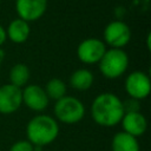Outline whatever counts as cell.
I'll list each match as a JSON object with an SVG mask.
<instances>
[{"mask_svg": "<svg viewBox=\"0 0 151 151\" xmlns=\"http://www.w3.org/2000/svg\"><path fill=\"white\" fill-rule=\"evenodd\" d=\"M122 125V131L138 138L143 136L147 129V120L146 117L140 112V111H131V112H125L120 123Z\"/></svg>", "mask_w": 151, "mask_h": 151, "instance_id": "obj_11", "label": "cell"}, {"mask_svg": "<svg viewBox=\"0 0 151 151\" xmlns=\"http://www.w3.org/2000/svg\"><path fill=\"white\" fill-rule=\"evenodd\" d=\"M107 47L99 38H86L77 46V57L80 63L85 65L98 64Z\"/></svg>", "mask_w": 151, "mask_h": 151, "instance_id": "obj_7", "label": "cell"}, {"mask_svg": "<svg viewBox=\"0 0 151 151\" xmlns=\"http://www.w3.org/2000/svg\"><path fill=\"white\" fill-rule=\"evenodd\" d=\"M31 78V71L29 67L24 64V63H17L14 64L8 73V79H9V84L22 88L24 86L27 85L28 80Z\"/></svg>", "mask_w": 151, "mask_h": 151, "instance_id": "obj_15", "label": "cell"}, {"mask_svg": "<svg viewBox=\"0 0 151 151\" xmlns=\"http://www.w3.org/2000/svg\"><path fill=\"white\" fill-rule=\"evenodd\" d=\"M86 109L84 103L73 96H65L57 100L53 106V114L55 120L64 124H77L85 117Z\"/></svg>", "mask_w": 151, "mask_h": 151, "instance_id": "obj_4", "label": "cell"}, {"mask_svg": "<svg viewBox=\"0 0 151 151\" xmlns=\"http://www.w3.org/2000/svg\"><path fill=\"white\" fill-rule=\"evenodd\" d=\"M4 59H5V51H4V50L0 47V65L2 64Z\"/></svg>", "mask_w": 151, "mask_h": 151, "instance_id": "obj_19", "label": "cell"}, {"mask_svg": "<svg viewBox=\"0 0 151 151\" xmlns=\"http://www.w3.org/2000/svg\"><path fill=\"white\" fill-rule=\"evenodd\" d=\"M132 38L130 26L122 20L110 21L103 32V41L110 48H123L129 45Z\"/></svg>", "mask_w": 151, "mask_h": 151, "instance_id": "obj_5", "label": "cell"}, {"mask_svg": "<svg viewBox=\"0 0 151 151\" xmlns=\"http://www.w3.org/2000/svg\"><path fill=\"white\" fill-rule=\"evenodd\" d=\"M22 105L21 88L7 83L0 86V113L12 114Z\"/></svg>", "mask_w": 151, "mask_h": 151, "instance_id": "obj_10", "label": "cell"}, {"mask_svg": "<svg viewBox=\"0 0 151 151\" xmlns=\"http://www.w3.org/2000/svg\"><path fill=\"white\" fill-rule=\"evenodd\" d=\"M21 97L22 104L37 113H42L50 104V99L44 87L37 84H27L21 88Z\"/></svg>", "mask_w": 151, "mask_h": 151, "instance_id": "obj_8", "label": "cell"}, {"mask_svg": "<svg viewBox=\"0 0 151 151\" xmlns=\"http://www.w3.org/2000/svg\"><path fill=\"white\" fill-rule=\"evenodd\" d=\"M124 87L129 98L139 101L149 97L151 92V80L147 73L136 70L126 76Z\"/></svg>", "mask_w": 151, "mask_h": 151, "instance_id": "obj_6", "label": "cell"}, {"mask_svg": "<svg viewBox=\"0 0 151 151\" xmlns=\"http://www.w3.org/2000/svg\"><path fill=\"white\" fill-rule=\"evenodd\" d=\"M48 0H15V12L18 18L33 22L42 18L47 11Z\"/></svg>", "mask_w": 151, "mask_h": 151, "instance_id": "obj_9", "label": "cell"}, {"mask_svg": "<svg viewBox=\"0 0 151 151\" xmlns=\"http://www.w3.org/2000/svg\"><path fill=\"white\" fill-rule=\"evenodd\" d=\"M5 31H6L7 39H9L12 42L24 44L29 38L31 26H29V22H27L20 18H15L8 24V26L5 28Z\"/></svg>", "mask_w": 151, "mask_h": 151, "instance_id": "obj_12", "label": "cell"}, {"mask_svg": "<svg viewBox=\"0 0 151 151\" xmlns=\"http://www.w3.org/2000/svg\"><path fill=\"white\" fill-rule=\"evenodd\" d=\"M9 151H35V147L27 139H21L13 143L9 147Z\"/></svg>", "mask_w": 151, "mask_h": 151, "instance_id": "obj_17", "label": "cell"}, {"mask_svg": "<svg viewBox=\"0 0 151 151\" xmlns=\"http://www.w3.org/2000/svg\"><path fill=\"white\" fill-rule=\"evenodd\" d=\"M129 64V55L123 48H107L97 65L103 77L117 79L127 71Z\"/></svg>", "mask_w": 151, "mask_h": 151, "instance_id": "obj_3", "label": "cell"}, {"mask_svg": "<svg viewBox=\"0 0 151 151\" xmlns=\"http://www.w3.org/2000/svg\"><path fill=\"white\" fill-rule=\"evenodd\" d=\"M92 120L103 127H112L120 123L125 110L123 100L112 92L99 93L91 103Z\"/></svg>", "mask_w": 151, "mask_h": 151, "instance_id": "obj_1", "label": "cell"}, {"mask_svg": "<svg viewBox=\"0 0 151 151\" xmlns=\"http://www.w3.org/2000/svg\"><path fill=\"white\" fill-rule=\"evenodd\" d=\"M0 7H1V4H0Z\"/></svg>", "mask_w": 151, "mask_h": 151, "instance_id": "obj_20", "label": "cell"}, {"mask_svg": "<svg viewBox=\"0 0 151 151\" xmlns=\"http://www.w3.org/2000/svg\"><path fill=\"white\" fill-rule=\"evenodd\" d=\"M59 123L54 117L45 113H38L32 117L26 125V139L35 146H46L52 144L59 136Z\"/></svg>", "mask_w": 151, "mask_h": 151, "instance_id": "obj_2", "label": "cell"}, {"mask_svg": "<svg viewBox=\"0 0 151 151\" xmlns=\"http://www.w3.org/2000/svg\"><path fill=\"white\" fill-rule=\"evenodd\" d=\"M7 40V37H6V31H5V27H2L0 25V47L6 42Z\"/></svg>", "mask_w": 151, "mask_h": 151, "instance_id": "obj_18", "label": "cell"}, {"mask_svg": "<svg viewBox=\"0 0 151 151\" xmlns=\"http://www.w3.org/2000/svg\"><path fill=\"white\" fill-rule=\"evenodd\" d=\"M68 83H70V86L76 91H79V92L88 91L94 83V76L88 68L81 67L71 73Z\"/></svg>", "mask_w": 151, "mask_h": 151, "instance_id": "obj_13", "label": "cell"}, {"mask_svg": "<svg viewBox=\"0 0 151 151\" xmlns=\"http://www.w3.org/2000/svg\"><path fill=\"white\" fill-rule=\"evenodd\" d=\"M44 90H45L48 99H52L54 101L59 100L60 98H63L67 94L66 83L60 78H51L46 83Z\"/></svg>", "mask_w": 151, "mask_h": 151, "instance_id": "obj_16", "label": "cell"}, {"mask_svg": "<svg viewBox=\"0 0 151 151\" xmlns=\"http://www.w3.org/2000/svg\"><path fill=\"white\" fill-rule=\"evenodd\" d=\"M111 150L112 151H140L138 138L124 132L119 131L114 133L111 140Z\"/></svg>", "mask_w": 151, "mask_h": 151, "instance_id": "obj_14", "label": "cell"}]
</instances>
